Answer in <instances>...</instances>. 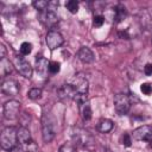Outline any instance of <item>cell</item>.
I'll return each mask as SVG.
<instances>
[{
    "mask_svg": "<svg viewBox=\"0 0 152 152\" xmlns=\"http://www.w3.org/2000/svg\"><path fill=\"white\" fill-rule=\"evenodd\" d=\"M57 133L56 120L50 113H44L42 116V135L44 142H50L53 140Z\"/></svg>",
    "mask_w": 152,
    "mask_h": 152,
    "instance_id": "1",
    "label": "cell"
},
{
    "mask_svg": "<svg viewBox=\"0 0 152 152\" xmlns=\"http://www.w3.org/2000/svg\"><path fill=\"white\" fill-rule=\"evenodd\" d=\"M18 129L15 127L8 126L5 127L1 131L0 134V144L1 147L6 151H11L13 147H15L18 145Z\"/></svg>",
    "mask_w": 152,
    "mask_h": 152,
    "instance_id": "2",
    "label": "cell"
},
{
    "mask_svg": "<svg viewBox=\"0 0 152 152\" xmlns=\"http://www.w3.org/2000/svg\"><path fill=\"white\" fill-rule=\"evenodd\" d=\"M72 140L76 145H80V146H83V147H90L95 142L94 137L88 131H86L83 128H74Z\"/></svg>",
    "mask_w": 152,
    "mask_h": 152,
    "instance_id": "3",
    "label": "cell"
},
{
    "mask_svg": "<svg viewBox=\"0 0 152 152\" xmlns=\"http://www.w3.org/2000/svg\"><path fill=\"white\" fill-rule=\"evenodd\" d=\"M114 107L115 110L119 115H125L128 113L129 108H131V100L128 97V95L119 93L114 96Z\"/></svg>",
    "mask_w": 152,
    "mask_h": 152,
    "instance_id": "4",
    "label": "cell"
},
{
    "mask_svg": "<svg viewBox=\"0 0 152 152\" xmlns=\"http://www.w3.org/2000/svg\"><path fill=\"white\" fill-rule=\"evenodd\" d=\"M20 112V102L17 100H10L4 104V118L7 120H14Z\"/></svg>",
    "mask_w": 152,
    "mask_h": 152,
    "instance_id": "5",
    "label": "cell"
},
{
    "mask_svg": "<svg viewBox=\"0 0 152 152\" xmlns=\"http://www.w3.org/2000/svg\"><path fill=\"white\" fill-rule=\"evenodd\" d=\"M132 137H133L134 140L150 142L152 140V126L144 125V126H140V127L135 128L132 133Z\"/></svg>",
    "mask_w": 152,
    "mask_h": 152,
    "instance_id": "6",
    "label": "cell"
},
{
    "mask_svg": "<svg viewBox=\"0 0 152 152\" xmlns=\"http://www.w3.org/2000/svg\"><path fill=\"white\" fill-rule=\"evenodd\" d=\"M45 42H46V45H48V48L50 50H55V49L59 48L64 43V38H63V36L58 31L50 30L48 32V34H46Z\"/></svg>",
    "mask_w": 152,
    "mask_h": 152,
    "instance_id": "7",
    "label": "cell"
},
{
    "mask_svg": "<svg viewBox=\"0 0 152 152\" xmlns=\"http://www.w3.org/2000/svg\"><path fill=\"white\" fill-rule=\"evenodd\" d=\"M14 65H15L17 70L19 71V74L21 76H24L26 78H31V76H32V66L26 59H24L21 56H17L14 58Z\"/></svg>",
    "mask_w": 152,
    "mask_h": 152,
    "instance_id": "8",
    "label": "cell"
},
{
    "mask_svg": "<svg viewBox=\"0 0 152 152\" xmlns=\"http://www.w3.org/2000/svg\"><path fill=\"white\" fill-rule=\"evenodd\" d=\"M40 21L46 26V27H50L52 28L53 26H56L58 24V15L56 13V11L53 10H46L44 12L40 13Z\"/></svg>",
    "mask_w": 152,
    "mask_h": 152,
    "instance_id": "9",
    "label": "cell"
},
{
    "mask_svg": "<svg viewBox=\"0 0 152 152\" xmlns=\"http://www.w3.org/2000/svg\"><path fill=\"white\" fill-rule=\"evenodd\" d=\"M71 84H72L76 94H88V81L83 75H81V74L75 75Z\"/></svg>",
    "mask_w": 152,
    "mask_h": 152,
    "instance_id": "10",
    "label": "cell"
},
{
    "mask_svg": "<svg viewBox=\"0 0 152 152\" xmlns=\"http://www.w3.org/2000/svg\"><path fill=\"white\" fill-rule=\"evenodd\" d=\"M1 91L7 96H14L19 93V84L14 80H5L1 83Z\"/></svg>",
    "mask_w": 152,
    "mask_h": 152,
    "instance_id": "11",
    "label": "cell"
},
{
    "mask_svg": "<svg viewBox=\"0 0 152 152\" xmlns=\"http://www.w3.org/2000/svg\"><path fill=\"white\" fill-rule=\"evenodd\" d=\"M75 94H76V91H75L72 84H69V83L63 84V86L58 89V97H59L61 100H70V99L74 100Z\"/></svg>",
    "mask_w": 152,
    "mask_h": 152,
    "instance_id": "12",
    "label": "cell"
},
{
    "mask_svg": "<svg viewBox=\"0 0 152 152\" xmlns=\"http://www.w3.org/2000/svg\"><path fill=\"white\" fill-rule=\"evenodd\" d=\"M77 57L83 63H93L94 59H95V56H94L93 51L89 48H87V46H82L77 51Z\"/></svg>",
    "mask_w": 152,
    "mask_h": 152,
    "instance_id": "13",
    "label": "cell"
},
{
    "mask_svg": "<svg viewBox=\"0 0 152 152\" xmlns=\"http://www.w3.org/2000/svg\"><path fill=\"white\" fill-rule=\"evenodd\" d=\"M49 63L50 62H48V59L45 57H43L40 55L37 56V58H36V70H37V72L42 76H45L48 70H49Z\"/></svg>",
    "mask_w": 152,
    "mask_h": 152,
    "instance_id": "14",
    "label": "cell"
},
{
    "mask_svg": "<svg viewBox=\"0 0 152 152\" xmlns=\"http://www.w3.org/2000/svg\"><path fill=\"white\" fill-rule=\"evenodd\" d=\"M113 127H114V124L109 119H101L99 121L97 126H96L97 131L101 132V133H108V132H110L113 129Z\"/></svg>",
    "mask_w": 152,
    "mask_h": 152,
    "instance_id": "15",
    "label": "cell"
},
{
    "mask_svg": "<svg viewBox=\"0 0 152 152\" xmlns=\"http://www.w3.org/2000/svg\"><path fill=\"white\" fill-rule=\"evenodd\" d=\"M31 140L32 139H31L30 131L24 126L19 127L18 128V141H19V144H26V142H28Z\"/></svg>",
    "mask_w": 152,
    "mask_h": 152,
    "instance_id": "16",
    "label": "cell"
},
{
    "mask_svg": "<svg viewBox=\"0 0 152 152\" xmlns=\"http://www.w3.org/2000/svg\"><path fill=\"white\" fill-rule=\"evenodd\" d=\"M12 70H13V66H12L10 59H7L6 57L1 58V61H0V74H1V77L7 76L8 74L12 72Z\"/></svg>",
    "mask_w": 152,
    "mask_h": 152,
    "instance_id": "17",
    "label": "cell"
},
{
    "mask_svg": "<svg viewBox=\"0 0 152 152\" xmlns=\"http://www.w3.org/2000/svg\"><path fill=\"white\" fill-rule=\"evenodd\" d=\"M127 17V10L124 5H118L114 10V19L115 23H120L122 20H125V18Z\"/></svg>",
    "mask_w": 152,
    "mask_h": 152,
    "instance_id": "18",
    "label": "cell"
},
{
    "mask_svg": "<svg viewBox=\"0 0 152 152\" xmlns=\"http://www.w3.org/2000/svg\"><path fill=\"white\" fill-rule=\"evenodd\" d=\"M80 109H81V114H82L83 120L88 121V120L91 119V114H93V112H91V108H90L89 102H86L84 104L80 106Z\"/></svg>",
    "mask_w": 152,
    "mask_h": 152,
    "instance_id": "19",
    "label": "cell"
},
{
    "mask_svg": "<svg viewBox=\"0 0 152 152\" xmlns=\"http://www.w3.org/2000/svg\"><path fill=\"white\" fill-rule=\"evenodd\" d=\"M20 146H21L23 152H39V147L33 140H31L26 144H20Z\"/></svg>",
    "mask_w": 152,
    "mask_h": 152,
    "instance_id": "20",
    "label": "cell"
},
{
    "mask_svg": "<svg viewBox=\"0 0 152 152\" xmlns=\"http://www.w3.org/2000/svg\"><path fill=\"white\" fill-rule=\"evenodd\" d=\"M32 5H33V7L36 10H38L40 12H44L49 7V1H45V0H36V1L32 2Z\"/></svg>",
    "mask_w": 152,
    "mask_h": 152,
    "instance_id": "21",
    "label": "cell"
},
{
    "mask_svg": "<svg viewBox=\"0 0 152 152\" xmlns=\"http://www.w3.org/2000/svg\"><path fill=\"white\" fill-rule=\"evenodd\" d=\"M27 96H28V99H31V100H38V99H40V96H42V89H40V88H32V89L28 90Z\"/></svg>",
    "mask_w": 152,
    "mask_h": 152,
    "instance_id": "22",
    "label": "cell"
},
{
    "mask_svg": "<svg viewBox=\"0 0 152 152\" xmlns=\"http://www.w3.org/2000/svg\"><path fill=\"white\" fill-rule=\"evenodd\" d=\"M65 6H66V8H68V11H69L70 13H77V11H78V2H77L76 0H70V1H68Z\"/></svg>",
    "mask_w": 152,
    "mask_h": 152,
    "instance_id": "23",
    "label": "cell"
},
{
    "mask_svg": "<svg viewBox=\"0 0 152 152\" xmlns=\"http://www.w3.org/2000/svg\"><path fill=\"white\" fill-rule=\"evenodd\" d=\"M31 51H32V44H31V43L24 42V43L20 45V52H21V55L26 56V55L31 53Z\"/></svg>",
    "mask_w": 152,
    "mask_h": 152,
    "instance_id": "24",
    "label": "cell"
},
{
    "mask_svg": "<svg viewBox=\"0 0 152 152\" xmlns=\"http://www.w3.org/2000/svg\"><path fill=\"white\" fill-rule=\"evenodd\" d=\"M61 70V64L58 63V62H50L49 63V71L51 72V74H57L58 71Z\"/></svg>",
    "mask_w": 152,
    "mask_h": 152,
    "instance_id": "25",
    "label": "cell"
},
{
    "mask_svg": "<svg viewBox=\"0 0 152 152\" xmlns=\"http://www.w3.org/2000/svg\"><path fill=\"white\" fill-rule=\"evenodd\" d=\"M59 152H76V148L71 144H64L59 147Z\"/></svg>",
    "mask_w": 152,
    "mask_h": 152,
    "instance_id": "26",
    "label": "cell"
},
{
    "mask_svg": "<svg viewBox=\"0 0 152 152\" xmlns=\"http://www.w3.org/2000/svg\"><path fill=\"white\" fill-rule=\"evenodd\" d=\"M103 23H104V18H103L102 15H95L94 19H93V25H94L95 27L102 26Z\"/></svg>",
    "mask_w": 152,
    "mask_h": 152,
    "instance_id": "27",
    "label": "cell"
},
{
    "mask_svg": "<svg viewBox=\"0 0 152 152\" xmlns=\"http://www.w3.org/2000/svg\"><path fill=\"white\" fill-rule=\"evenodd\" d=\"M121 142H122V145L124 146H131V142H132V139H131V135L128 134V133H125L124 135H122V138H121Z\"/></svg>",
    "mask_w": 152,
    "mask_h": 152,
    "instance_id": "28",
    "label": "cell"
},
{
    "mask_svg": "<svg viewBox=\"0 0 152 152\" xmlns=\"http://www.w3.org/2000/svg\"><path fill=\"white\" fill-rule=\"evenodd\" d=\"M140 89H141V91H142L145 95H150V94L152 93V86H151L150 83H144V84H141Z\"/></svg>",
    "mask_w": 152,
    "mask_h": 152,
    "instance_id": "29",
    "label": "cell"
},
{
    "mask_svg": "<svg viewBox=\"0 0 152 152\" xmlns=\"http://www.w3.org/2000/svg\"><path fill=\"white\" fill-rule=\"evenodd\" d=\"M144 72L146 75H152V63H147L145 66H144Z\"/></svg>",
    "mask_w": 152,
    "mask_h": 152,
    "instance_id": "30",
    "label": "cell"
},
{
    "mask_svg": "<svg viewBox=\"0 0 152 152\" xmlns=\"http://www.w3.org/2000/svg\"><path fill=\"white\" fill-rule=\"evenodd\" d=\"M0 51H1L0 57H1V58H5V57H6V48H5L4 44H0Z\"/></svg>",
    "mask_w": 152,
    "mask_h": 152,
    "instance_id": "31",
    "label": "cell"
},
{
    "mask_svg": "<svg viewBox=\"0 0 152 152\" xmlns=\"http://www.w3.org/2000/svg\"><path fill=\"white\" fill-rule=\"evenodd\" d=\"M148 144H150V146H151V147H152V140H151V141H150V142H148Z\"/></svg>",
    "mask_w": 152,
    "mask_h": 152,
    "instance_id": "32",
    "label": "cell"
}]
</instances>
